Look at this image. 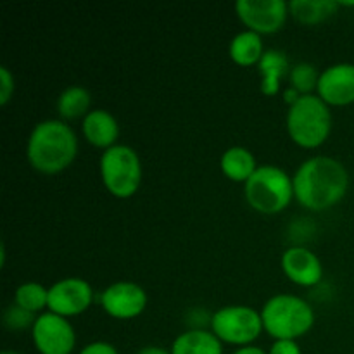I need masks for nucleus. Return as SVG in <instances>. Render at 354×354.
Returning <instances> with one entry per match:
<instances>
[{
    "instance_id": "1",
    "label": "nucleus",
    "mask_w": 354,
    "mask_h": 354,
    "mask_svg": "<svg viewBox=\"0 0 354 354\" xmlns=\"http://www.w3.org/2000/svg\"><path fill=\"white\" fill-rule=\"evenodd\" d=\"M294 199L308 211L324 213L337 206L349 189V173L328 156L306 159L292 176Z\"/></svg>"
},
{
    "instance_id": "2",
    "label": "nucleus",
    "mask_w": 354,
    "mask_h": 354,
    "mask_svg": "<svg viewBox=\"0 0 354 354\" xmlns=\"http://www.w3.org/2000/svg\"><path fill=\"white\" fill-rule=\"evenodd\" d=\"M78 154V138L62 120H45L31 130L26 144V158L31 168L44 175L64 171Z\"/></svg>"
},
{
    "instance_id": "3",
    "label": "nucleus",
    "mask_w": 354,
    "mask_h": 354,
    "mask_svg": "<svg viewBox=\"0 0 354 354\" xmlns=\"http://www.w3.org/2000/svg\"><path fill=\"white\" fill-rule=\"evenodd\" d=\"M263 328L275 341H297L315 325V310L294 294H277L261 308Z\"/></svg>"
},
{
    "instance_id": "4",
    "label": "nucleus",
    "mask_w": 354,
    "mask_h": 354,
    "mask_svg": "<svg viewBox=\"0 0 354 354\" xmlns=\"http://www.w3.org/2000/svg\"><path fill=\"white\" fill-rule=\"evenodd\" d=\"M287 133L303 149H318L332 131L330 107L317 95H301L287 111Z\"/></svg>"
},
{
    "instance_id": "5",
    "label": "nucleus",
    "mask_w": 354,
    "mask_h": 354,
    "mask_svg": "<svg viewBox=\"0 0 354 354\" xmlns=\"http://www.w3.org/2000/svg\"><path fill=\"white\" fill-rule=\"evenodd\" d=\"M244 197L249 206L261 214H279L294 199L292 176L282 168L263 165L244 183Z\"/></svg>"
},
{
    "instance_id": "6",
    "label": "nucleus",
    "mask_w": 354,
    "mask_h": 354,
    "mask_svg": "<svg viewBox=\"0 0 354 354\" xmlns=\"http://www.w3.org/2000/svg\"><path fill=\"white\" fill-rule=\"evenodd\" d=\"M100 178L107 192L116 199H130L142 183V162L130 145H114L102 152L99 161Z\"/></svg>"
},
{
    "instance_id": "7",
    "label": "nucleus",
    "mask_w": 354,
    "mask_h": 354,
    "mask_svg": "<svg viewBox=\"0 0 354 354\" xmlns=\"http://www.w3.org/2000/svg\"><path fill=\"white\" fill-rule=\"evenodd\" d=\"M211 332L220 339L223 344L252 346L263 334V318L254 308L244 304H234L218 310L211 317Z\"/></svg>"
},
{
    "instance_id": "8",
    "label": "nucleus",
    "mask_w": 354,
    "mask_h": 354,
    "mask_svg": "<svg viewBox=\"0 0 354 354\" xmlns=\"http://www.w3.org/2000/svg\"><path fill=\"white\" fill-rule=\"evenodd\" d=\"M235 12L249 31L261 37L279 33L290 16L289 2L286 0H239Z\"/></svg>"
},
{
    "instance_id": "9",
    "label": "nucleus",
    "mask_w": 354,
    "mask_h": 354,
    "mask_svg": "<svg viewBox=\"0 0 354 354\" xmlns=\"http://www.w3.org/2000/svg\"><path fill=\"white\" fill-rule=\"evenodd\" d=\"M31 339L40 354H73L76 348V332L71 322L50 311L38 315Z\"/></svg>"
},
{
    "instance_id": "10",
    "label": "nucleus",
    "mask_w": 354,
    "mask_h": 354,
    "mask_svg": "<svg viewBox=\"0 0 354 354\" xmlns=\"http://www.w3.org/2000/svg\"><path fill=\"white\" fill-rule=\"evenodd\" d=\"M93 303V289L80 277H68L48 287V308L50 313L71 318L85 313Z\"/></svg>"
},
{
    "instance_id": "11",
    "label": "nucleus",
    "mask_w": 354,
    "mask_h": 354,
    "mask_svg": "<svg viewBox=\"0 0 354 354\" xmlns=\"http://www.w3.org/2000/svg\"><path fill=\"white\" fill-rule=\"evenodd\" d=\"M147 303V292L135 282L111 283L100 294V306L114 320H133L140 317Z\"/></svg>"
},
{
    "instance_id": "12",
    "label": "nucleus",
    "mask_w": 354,
    "mask_h": 354,
    "mask_svg": "<svg viewBox=\"0 0 354 354\" xmlns=\"http://www.w3.org/2000/svg\"><path fill=\"white\" fill-rule=\"evenodd\" d=\"M317 95L328 107L354 104V64L341 62L324 69L318 80Z\"/></svg>"
},
{
    "instance_id": "13",
    "label": "nucleus",
    "mask_w": 354,
    "mask_h": 354,
    "mask_svg": "<svg viewBox=\"0 0 354 354\" xmlns=\"http://www.w3.org/2000/svg\"><path fill=\"white\" fill-rule=\"evenodd\" d=\"M280 263L287 279L299 287H315L324 279L320 258L304 245H292L286 249Z\"/></svg>"
},
{
    "instance_id": "14",
    "label": "nucleus",
    "mask_w": 354,
    "mask_h": 354,
    "mask_svg": "<svg viewBox=\"0 0 354 354\" xmlns=\"http://www.w3.org/2000/svg\"><path fill=\"white\" fill-rule=\"evenodd\" d=\"M82 131L85 140L97 149H107L118 145L120 138V124L116 118L106 109H92L83 118Z\"/></svg>"
},
{
    "instance_id": "15",
    "label": "nucleus",
    "mask_w": 354,
    "mask_h": 354,
    "mask_svg": "<svg viewBox=\"0 0 354 354\" xmlns=\"http://www.w3.org/2000/svg\"><path fill=\"white\" fill-rule=\"evenodd\" d=\"M171 354H223V342L206 328H189L173 341Z\"/></svg>"
},
{
    "instance_id": "16",
    "label": "nucleus",
    "mask_w": 354,
    "mask_h": 354,
    "mask_svg": "<svg viewBox=\"0 0 354 354\" xmlns=\"http://www.w3.org/2000/svg\"><path fill=\"white\" fill-rule=\"evenodd\" d=\"M261 75V92L266 97H273L279 93L282 80L290 73L289 59L282 50H266L258 64Z\"/></svg>"
},
{
    "instance_id": "17",
    "label": "nucleus",
    "mask_w": 354,
    "mask_h": 354,
    "mask_svg": "<svg viewBox=\"0 0 354 354\" xmlns=\"http://www.w3.org/2000/svg\"><path fill=\"white\" fill-rule=\"evenodd\" d=\"M265 45H263L261 35L254 33V31H241L235 35L228 47V55L232 61L242 68H249V66H258L259 61L265 55Z\"/></svg>"
},
{
    "instance_id": "18",
    "label": "nucleus",
    "mask_w": 354,
    "mask_h": 354,
    "mask_svg": "<svg viewBox=\"0 0 354 354\" xmlns=\"http://www.w3.org/2000/svg\"><path fill=\"white\" fill-rule=\"evenodd\" d=\"M220 166L221 171L228 180L239 183L248 182L254 175L256 169L259 168L252 152L245 147H239V145L227 149L223 152L220 159Z\"/></svg>"
},
{
    "instance_id": "19",
    "label": "nucleus",
    "mask_w": 354,
    "mask_h": 354,
    "mask_svg": "<svg viewBox=\"0 0 354 354\" xmlns=\"http://www.w3.org/2000/svg\"><path fill=\"white\" fill-rule=\"evenodd\" d=\"M339 7L337 0H292L289 2V12L297 23L315 26L335 16Z\"/></svg>"
},
{
    "instance_id": "20",
    "label": "nucleus",
    "mask_w": 354,
    "mask_h": 354,
    "mask_svg": "<svg viewBox=\"0 0 354 354\" xmlns=\"http://www.w3.org/2000/svg\"><path fill=\"white\" fill-rule=\"evenodd\" d=\"M90 104L92 95L83 86H69L59 95L57 99V113L62 121H73L85 118L90 113Z\"/></svg>"
},
{
    "instance_id": "21",
    "label": "nucleus",
    "mask_w": 354,
    "mask_h": 354,
    "mask_svg": "<svg viewBox=\"0 0 354 354\" xmlns=\"http://www.w3.org/2000/svg\"><path fill=\"white\" fill-rule=\"evenodd\" d=\"M14 303L30 313L41 315L48 308V289L38 282H24L14 292Z\"/></svg>"
},
{
    "instance_id": "22",
    "label": "nucleus",
    "mask_w": 354,
    "mask_h": 354,
    "mask_svg": "<svg viewBox=\"0 0 354 354\" xmlns=\"http://www.w3.org/2000/svg\"><path fill=\"white\" fill-rule=\"evenodd\" d=\"M318 80H320V73L310 62H299L289 73L290 88L296 90L299 95H311L313 90H317Z\"/></svg>"
},
{
    "instance_id": "23",
    "label": "nucleus",
    "mask_w": 354,
    "mask_h": 354,
    "mask_svg": "<svg viewBox=\"0 0 354 354\" xmlns=\"http://www.w3.org/2000/svg\"><path fill=\"white\" fill-rule=\"evenodd\" d=\"M38 315L30 313V311L23 310L21 306H17L16 303H12L10 306L6 308L3 311L2 322L6 325V328L12 332H21L26 330V328H33L35 322H37Z\"/></svg>"
},
{
    "instance_id": "24",
    "label": "nucleus",
    "mask_w": 354,
    "mask_h": 354,
    "mask_svg": "<svg viewBox=\"0 0 354 354\" xmlns=\"http://www.w3.org/2000/svg\"><path fill=\"white\" fill-rule=\"evenodd\" d=\"M14 90H16V83H14L12 73L9 71V68L2 66L0 68V106L9 104L14 95Z\"/></svg>"
},
{
    "instance_id": "25",
    "label": "nucleus",
    "mask_w": 354,
    "mask_h": 354,
    "mask_svg": "<svg viewBox=\"0 0 354 354\" xmlns=\"http://www.w3.org/2000/svg\"><path fill=\"white\" fill-rule=\"evenodd\" d=\"M78 354H120V353H118V349L114 348L111 342L95 341V342H90V344L83 346V349Z\"/></svg>"
},
{
    "instance_id": "26",
    "label": "nucleus",
    "mask_w": 354,
    "mask_h": 354,
    "mask_svg": "<svg viewBox=\"0 0 354 354\" xmlns=\"http://www.w3.org/2000/svg\"><path fill=\"white\" fill-rule=\"evenodd\" d=\"M268 354H303V349L297 341H275Z\"/></svg>"
},
{
    "instance_id": "27",
    "label": "nucleus",
    "mask_w": 354,
    "mask_h": 354,
    "mask_svg": "<svg viewBox=\"0 0 354 354\" xmlns=\"http://www.w3.org/2000/svg\"><path fill=\"white\" fill-rule=\"evenodd\" d=\"M232 354H268L265 349L258 348V346H244V348H237Z\"/></svg>"
},
{
    "instance_id": "28",
    "label": "nucleus",
    "mask_w": 354,
    "mask_h": 354,
    "mask_svg": "<svg viewBox=\"0 0 354 354\" xmlns=\"http://www.w3.org/2000/svg\"><path fill=\"white\" fill-rule=\"evenodd\" d=\"M137 354H171V351L161 348V346H144Z\"/></svg>"
},
{
    "instance_id": "29",
    "label": "nucleus",
    "mask_w": 354,
    "mask_h": 354,
    "mask_svg": "<svg viewBox=\"0 0 354 354\" xmlns=\"http://www.w3.org/2000/svg\"><path fill=\"white\" fill-rule=\"evenodd\" d=\"M299 97L301 95L294 88H287L286 93H283V99H286V102L289 104V107L292 106L294 102H297V99H299Z\"/></svg>"
},
{
    "instance_id": "30",
    "label": "nucleus",
    "mask_w": 354,
    "mask_h": 354,
    "mask_svg": "<svg viewBox=\"0 0 354 354\" xmlns=\"http://www.w3.org/2000/svg\"><path fill=\"white\" fill-rule=\"evenodd\" d=\"M2 354H19V353H16V351H3Z\"/></svg>"
}]
</instances>
